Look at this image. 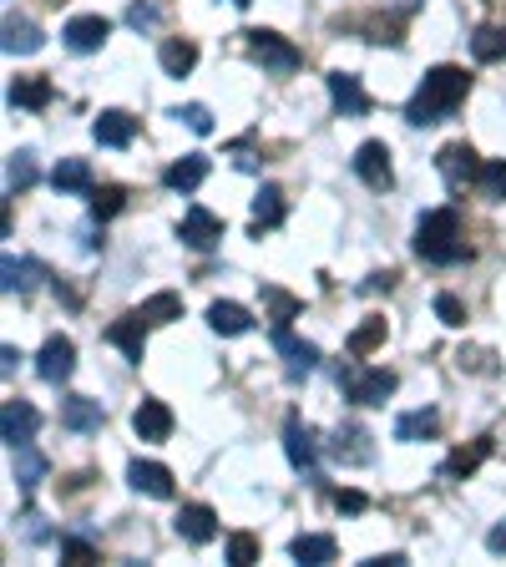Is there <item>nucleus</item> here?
I'll return each mask as SVG.
<instances>
[{"label":"nucleus","mask_w":506,"mask_h":567,"mask_svg":"<svg viewBox=\"0 0 506 567\" xmlns=\"http://www.w3.org/2000/svg\"><path fill=\"white\" fill-rule=\"evenodd\" d=\"M380 340H385V319H365V324L350 334V360H365Z\"/></svg>","instance_id":"nucleus-38"},{"label":"nucleus","mask_w":506,"mask_h":567,"mask_svg":"<svg viewBox=\"0 0 506 567\" xmlns=\"http://www.w3.org/2000/svg\"><path fill=\"white\" fill-rule=\"evenodd\" d=\"M127 482L137 486V492L157 496V502H167V496H173V472H167V466H157V461H132Z\"/></svg>","instance_id":"nucleus-20"},{"label":"nucleus","mask_w":506,"mask_h":567,"mask_svg":"<svg viewBox=\"0 0 506 567\" xmlns=\"http://www.w3.org/2000/svg\"><path fill=\"white\" fill-rule=\"evenodd\" d=\"M106 35H112V21H106V16H71L61 41H66L76 56H92V51L106 47Z\"/></svg>","instance_id":"nucleus-10"},{"label":"nucleus","mask_w":506,"mask_h":567,"mask_svg":"<svg viewBox=\"0 0 506 567\" xmlns=\"http://www.w3.org/2000/svg\"><path fill=\"white\" fill-rule=\"evenodd\" d=\"M51 96H56L51 76H21V82L11 86V106H25V112H41V106H51Z\"/></svg>","instance_id":"nucleus-26"},{"label":"nucleus","mask_w":506,"mask_h":567,"mask_svg":"<svg viewBox=\"0 0 506 567\" xmlns=\"http://www.w3.org/2000/svg\"><path fill=\"white\" fill-rule=\"evenodd\" d=\"M137 315L147 319V330H153V324H173V319H183V299H177L173 289H163V295L142 299V305H137Z\"/></svg>","instance_id":"nucleus-33"},{"label":"nucleus","mask_w":506,"mask_h":567,"mask_svg":"<svg viewBox=\"0 0 506 567\" xmlns=\"http://www.w3.org/2000/svg\"><path fill=\"white\" fill-rule=\"evenodd\" d=\"M132 431H137L142 441H167L173 436V411H167L163 401H142L137 411H132Z\"/></svg>","instance_id":"nucleus-18"},{"label":"nucleus","mask_w":506,"mask_h":567,"mask_svg":"<svg viewBox=\"0 0 506 567\" xmlns=\"http://www.w3.org/2000/svg\"><path fill=\"white\" fill-rule=\"evenodd\" d=\"M466 92H472V76L461 66H431L425 82L415 86L411 106H405V122H411V127H436V122H446L451 112L466 102Z\"/></svg>","instance_id":"nucleus-1"},{"label":"nucleus","mask_w":506,"mask_h":567,"mask_svg":"<svg viewBox=\"0 0 506 567\" xmlns=\"http://www.w3.org/2000/svg\"><path fill=\"white\" fill-rule=\"evenodd\" d=\"M173 117H183L193 132H198V137H208V132H213V112H208V106H198V102H193V106H177Z\"/></svg>","instance_id":"nucleus-42"},{"label":"nucleus","mask_w":506,"mask_h":567,"mask_svg":"<svg viewBox=\"0 0 506 567\" xmlns=\"http://www.w3.org/2000/svg\"><path fill=\"white\" fill-rule=\"evenodd\" d=\"M177 537H183V543H193V547L213 543V537H218V517H213V507L193 502V507L177 512Z\"/></svg>","instance_id":"nucleus-17"},{"label":"nucleus","mask_w":506,"mask_h":567,"mask_svg":"<svg viewBox=\"0 0 506 567\" xmlns=\"http://www.w3.org/2000/svg\"><path fill=\"white\" fill-rule=\"evenodd\" d=\"M6 56H31V51H41V31H35V21H21V16H6Z\"/></svg>","instance_id":"nucleus-24"},{"label":"nucleus","mask_w":506,"mask_h":567,"mask_svg":"<svg viewBox=\"0 0 506 567\" xmlns=\"http://www.w3.org/2000/svg\"><path fill=\"white\" fill-rule=\"evenodd\" d=\"M441 431V411H431V405H425V411H411V415H401V421H395V441H431Z\"/></svg>","instance_id":"nucleus-30"},{"label":"nucleus","mask_w":506,"mask_h":567,"mask_svg":"<svg viewBox=\"0 0 506 567\" xmlns=\"http://www.w3.org/2000/svg\"><path fill=\"white\" fill-rule=\"evenodd\" d=\"M51 188L56 193H92V167H86V157H61L56 173H51Z\"/></svg>","instance_id":"nucleus-25"},{"label":"nucleus","mask_w":506,"mask_h":567,"mask_svg":"<svg viewBox=\"0 0 506 567\" xmlns=\"http://www.w3.org/2000/svg\"><path fill=\"white\" fill-rule=\"evenodd\" d=\"M283 188H273V183H264L259 198H254V234H264V228H279L283 224Z\"/></svg>","instance_id":"nucleus-29"},{"label":"nucleus","mask_w":506,"mask_h":567,"mask_svg":"<svg viewBox=\"0 0 506 567\" xmlns=\"http://www.w3.org/2000/svg\"><path fill=\"white\" fill-rule=\"evenodd\" d=\"M330 96H334V112H340V117H365L370 112V96L354 71H330Z\"/></svg>","instance_id":"nucleus-14"},{"label":"nucleus","mask_w":506,"mask_h":567,"mask_svg":"<svg viewBox=\"0 0 506 567\" xmlns=\"http://www.w3.org/2000/svg\"><path fill=\"white\" fill-rule=\"evenodd\" d=\"M283 451H289V466L304 476H314L319 466V431L309 421H299V415H289V425H283Z\"/></svg>","instance_id":"nucleus-7"},{"label":"nucleus","mask_w":506,"mask_h":567,"mask_svg":"<svg viewBox=\"0 0 506 567\" xmlns=\"http://www.w3.org/2000/svg\"><path fill=\"white\" fill-rule=\"evenodd\" d=\"M334 507H340V512H365L370 502H365V492H344V486H340V492H334Z\"/></svg>","instance_id":"nucleus-45"},{"label":"nucleus","mask_w":506,"mask_h":567,"mask_svg":"<svg viewBox=\"0 0 506 567\" xmlns=\"http://www.w3.org/2000/svg\"><path fill=\"white\" fill-rule=\"evenodd\" d=\"M273 344H279V354H283V370L289 375H314L319 370V344H309V340H295L289 330H273Z\"/></svg>","instance_id":"nucleus-15"},{"label":"nucleus","mask_w":506,"mask_h":567,"mask_svg":"<svg viewBox=\"0 0 506 567\" xmlns=\"http://www.w3.org/2000/svg\"><path fill=\"white\" fill-rule=\"evenodd\" d=\"M102 421H106V411H102V401H92V395H71V401H61V425L76 431V436L102 431Z\"/></svg>","instance_id":"nucleus-16"},{"label":"nucleus","mask_w":506,"mask_h":567,"mask_svg":"<svg viewBox=\"0 0 506 567\" xmlns=\"http://www.w3.org/2000/svg\"><path fill=\"white\" fill-rule=\"evenodd\" d=\"M289 553H295L299 563L324 567V563H334V557H340V543H334V537H324V532H304V537H295V547H289Z\"/></svg>","instance_id":"nucleus-28"},{"label":"nucleus","mask_w":506,"mask_h":567,"mask_svg":"<svg viewBox=\"0 0 506 567\" xmlns=\"http://www.w3.org/2000/svg\"><path fill=\"white\" fill-rule=\"evenodd\" d=\"M254 557H259V543H254L248 532H234V537H228V563H234V567H248Z\"/></svg>","instance_id":"nucleus-40"},{"label":"nucleus","mask_w":506,"mask_h":567,"mask_svg":"<svg viewBox=\"0 0 506 567\" xmlns=\"http://www.w3.org/2000/svg\"><path fill=\"white\" fill-rule=\"evenodd\" d=\"M390 284H395V274H370L365 289H390Z\"/></svg>","instance_id":"nucleus-48"},{"label":"nucleus","mask_w":506,"mask_h":567,"mask_svg":"<svg viewBox=\"0 0 506 567\" xmlns=\"http://www.w3.org/2000/svg\"><path fill=\"white\" fill-rule=\"evenodd\" d=\"M106 344H117L132 365H142V354H147V319H142L137 309H132V315H122L117 324L106 330Z\"/></svg>","instance_id":"nucleus-12"},{"label":"nucleus","mask_w":506,"mask_h":567,"mask_svg":"<svg viewBox=\"0 0 506 567\" xmlns=\"http://www.w3.org/2000/svg\"><path fill=\"white\" fill-rule=\"evenodd\" d=\"M203 177H208V157L203 153H188V157H177L173 167L163 173V183L173 193H193V188H203Z\"/></svg>","instance_id":"nucleus-23"},{"label":"nucleus","mask_w":506,"mask_h":567,"mask_svg":"<svg viewBox=\"0 0 506 567\" xmlns=\"http://www.w3.org/2000/svg\"><path fill=\"white\" fill-rule=\"evenodd\" d=\"M436 173L446 177V188H451V193H466V188H476L482 157H476L472 142H446V147L436 153Z\"/></svg>","instance_id":"nucleus-5"},{"label":"nucleus","mask_w":506,"mask_h":567,"mask_svg":"<svg viewBox=\"0 0 506 567\" xmlns=\"http://www.w3.org/2000/svg\"><path fill=\"white\" fill-rule=\"evenodd\" d=\"M122 208H127V193H122L117 183H106V188H92V218H96V224L117 218Z\"/></svg>","instance_id":"nucleus-36"},{"label":"nucleus","mask_w":506,"mask_h":567,"mask_svg":"<svg viewBox=\"0 0 506 567\" xmlns=\"http://www.w3.org/2000/svg\"><path fill=\"white\" fill-rule=\"evenodd\" d=\"M492 456V441H472V446H461V451H451L446 461H441V482H466V476L482 466V461Z\"/></svg>","instance_id":"nucleus-19"},{"label":"nucleus","mask_w":506,"mask_h":567,"mask_svg":"<svg viewBox=\"0 0 506 567\" xmlns=\"http://www.w3.org/2000/svg\"><path fill=\"white\" fill-rule=\"evenodd\" d=\"M0 274H6V295H35V284H41V264L35 259H16V254H6V259H0Z\"/></svg>","instance_id":"nucleus-22"},{"label":"nucleus","mask_w":506,"mask_h":567,"mask_svg":"<svg viewBox=\"0 0 506 567\" xmlns=\"http://www.w3.org/2000/svg\"><path fill=\"white\" fill-rule=\"evenodd\" d=\"M395 370H370V365H340V390H344V401L354 405H385L390 395H395Z\"/></svg>","instance_id":"nucleus-3"},{"label":"nucleus","mask_w":506,"mask_h":567,"mask_svg":"<svg viewBox=\"0 0 506 567\" xmlns=\"http://www.w3.org/2000/svg\"><path fill=\"white\" fill-rule=\"evenodd\" d=\"M35 425H41V415H35L31 401H6V411H0V436H6V446H25V441L35 436Z\"/></svg>","instance_id":"nucleus-13"},{"label":"nucleus","mask_w":506,"mask_h":567,"mask_svg":"<svg viewBox=\"0 0 506 567\" xmlns=\"http://www.w3.org/2000/svg\"><path fill=\"white\" fill-rule=\"evenodd\" d=\"M330 456L340 461V466H370V461H375L370 431H365V425H354V421H344L340 431L330 436Z\"/></svg>","instance_id":"nucleus-9"},{"label":"nucleus","mask_w":506,"mask_h":567,"mask_svg":"<svg viewBox=\"0 0 506 567\" xmlns=\"http://www.w3.org/2000/svg\"><path fill=\"white\" fill-rule=\"evenodd\" d=\"M264 299H269V309H273V330H289V319L299 315V299L283 295V289H264Z\"/></svg>","instance_id":"nucleus-39"},{"label":"nucleus","mask_w":506,"mask_h":567,"mask_svg":"<svg viewBox=\"0 0 506 567\" xmlns=\"http://www.w3.org/2000/svg\"><path fill=\"white\" fill-rule=\"evenodd\" d=\"M354 163V177L375 193H390L395 188V167H390V147L385 142H360V153L350 157Z\"/></svg>","instance_id":"nucleus-6"},{"label":"nucleus","mask_w":506,"mask_h":567,"mask_svg":"<svg viewBox=\"0 0 506 567\" xmlns=\"http://www.w3.org/2000/svg\"><path fill=\"white\" fill-rule=\"evenodd\" d=\"M244 47L248 56L264 66V76H289V71H299V47H289L279 31H244Z\"/></svg>","instance_id":"nucleus-4"},{"label":"nucleus","mask_w":506,"mask_h":567,"mask_svg":"<svg viewBox=\"0 0 506 567\" xmlns=\"http://www.w3.org/2000/svg\"><path fill=\"white\" fill-rule=\"evenodd\" d=\"M61 557H71V563H96V547L82 543V537H61Z\"/></svg>","instance_id":"nucleus-43"},{"label":"nucleus","mask_w":506,"mask_h":567,"mask_svg":"<svg viewBox=\"0 0 506 567\" xmlns=\"http://www.w3.org/2000/svg\"><path fill=\"white\" fill-rule=\"evenodd\" d=\"M415 254H421L425 264H461L472 248H466V228H461V213L456 208H436L425 213L421 224H415Z\"/></svg>","instance_id":"nucleus-2"},{"label":"nucleus","mask_w":506,"mask_h":567,"mask_svg":"<svg viewBox=\"0 0 506 567\" xmlns=\"http://www.w3.org/2000/svg\"><path fill=\"white\" fill-rule=\"evenodd\" d=\"M16 360H21V354H16V344H6V350H0V370H6V375H16Z\"/></svg>","instance_id":"nucleus-46"},{"label":"nucleus","mask_w":506,"mask_h":567,"mask_svg":"<svg viewBox=\"0 0 506 567\" xmlns=\"http://www.w3.org/2000/svg\"><path fill=\"white\" fill-rule=\"evenodd\" d=\"M208 324L218 334H248L254 330V315H248L244 305H234V299H218V305L208 309Z\"/></svg>","instance_id":"nucleus-27"},{"label":"nucleus","mask_w":506,"mask_h":567,"mask_svg":"<svg viewBox=\"0 0 506 567\" xmlns=\"http://www.w3.org/2000/svg\"><path fill=\"white\" fill-rule=\"evenodd\" d=\"M92 137L102 142V147H127V142L137 137V117H132V112H102V117L92 122Z\"/></svg>","instance_id":"nucleus-21"},{"label":"nucleus","mask_w":506,"mask_h":567,"mask_svg":"<svg viewBox=\"0 0 506 567\" xmlns=\"http://www.w3.org/2000/svg\"><path fill=\"white\" fill-rule=\"evenodd\" d=\"M71 370H76V344H71L66 334H51V340L41 344V354H35V375L47 380V385H66Z\"/></svg>","instance_id":"nucleus-8"},{"label":"nucleus","mask_w":506,"mask_h":567,"mask_svg":"<svg viewBox=\"0 0 506 567\" xmlns=\"http://www.w3.org/2000/svg\"><path fill=\"white\" fill-rule=\"evenodd\" d=\"M35 183V153H11L6 163V193H25Z\"/></svg>","instance_id":"nucleus-37"},{"label":"nucleus","mask_w":506,"mask_h":567,"mask_svg":"<svg viewBox=\"0 0 506 567\" xmlns=\"http://www.w3.org/2000/svg\"><path fill=\"white\" fill-rule=\"evenodd\" d=\"M472 56L476 61H506V25H476V35H472Z\"/></svg>","instance_id":"nucleus-34"},{"label":"nucleus","mask_w":506,"mask_h":567,"mask_svg":"<svg viewBox=\"0 0 506 567\" xmlns=\"http://www.w3.org/2000/svg\"><path fill=\"white\" fill-rule=\"evenodd\" d=\"M476 193H482L486 203H502L506 198V157L482 163V173H476Z\"/></svg>","instance_id":"nucleus-35"},{"label":"nucleus","mask_w":506,"mask_h":567,"mask_svg":"<svg viewBox=\"0 0 506 567\" xmlns=\"http://www.w3.org/2000/svg\"><path fill=\"white\" fill-rule=\"evenodd\" d=\"M157 61H163V71L167 76H188L193 66H198V47L193 41H163V51H157Z\"/></svg>","instance_id":"nucleus-32"},{"label":"nucleus","mask_w":506,"mask_h":567,"mask_svg":"<svg viewBox=\"0 0 506 567\" xmlns=\"http://www.w3.org/2000/svg\"><path fill=\"white\" fill-rule=\"evenodd\" d=\"M127 25H132V31H153V25H157V6H142V0H137V6H127Z\"/></svg>","instance_id":"nucleus-44"},{"label":"nucleus","mask_w":506,"mask_h":567,"mask_svg":"<svg viewBox=\"0 0 506 567\" xmlns=\"http://www.w3.org/2000/svg\"><path fill=\"white\" fill-rule=\"evenodd\" d=\"M436 315H441V324H451V330L466 324V305H461L456 295H436Z\"/></svg>","instance_id":"nucleus-41"},{"label":"nucleus","mask_w":506,"mask_h":567,"mask_svg":"<svg viewBox=\"0 0 506 567\" xmlns=\"http://www.w3.org/2000/svg\"><path fill=\"white\" fill-rule=\"evenodd\" d=\"M486 547H492V553H506V522H502V527H492V537H486Z\"/></svg>","instance_id":"nucleus-47"},{"label":"nucleus","mask_w":506,"mask_h":567,"mask_svg":"<svg viewBox=\"0 0 506 567\" xmlns=\"http://www.w3.org/2000/svg\"><path fill=\"white\" fill-rule=\"evenodd\" d=\"M177 238H183L188 248H198V254H213L218 238H224V224H218L208 208H188L183 213V224H177Z\"/></svg>","instance_id":"nucleus-11"},{"label":"nucleus","mask_w":506,"mask_h":567,"mask_svg":"<svg viewBox=\"0 0 506 567\" xmlns=\"http://www.w3.org/2000/svg\"><path fill=\"white\" fill-rule=\"evenodd\" d=\"M11 472H16V482H21V492H31L41 476H47V456L25 441V446H16V456H11Z\"/></svg>","instance_id":"nucleus-31"},{"label":"nucleus","mask_w":506,"mask_h":567,"mask_svg":"<svg viewBox=\"0 0 506 567\" xmlns=\"http://www.w3.org/2000/svg\"><path fill=\"white\" fill-rule=\"evenodd\" d=\"M228 6H248V0H228Z\"/></svg>","instance_id":"nucleus-49"}]
</instances>
